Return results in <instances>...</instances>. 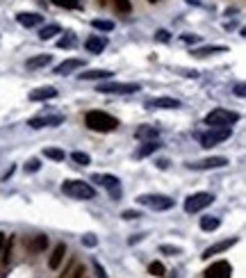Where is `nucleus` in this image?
Listing matches in <instances>:
<instances>
[{
  "label": "nucleus",
  "instance_id": "b1692460",
  "mask_svg": "<svg viewBox=\"0 0 246 278\" xmlns=\"http://www.w3.org/2000/svg\"><path fill=\"white\" fill-rule=\"evenodd\" d=\"M157 148H160V144H157V141H146L141 148L134 150V157H137V160H139V157H148V155H153Z\"/></svg>",
  "mask_w": 246,
  "mask_h": 278
},
{
  "label": "nucleus",
  "instance_id": "20e7f679",
  "mask_svg": "<svg viewBox=\"0 0 246 278\" xmlns=\"http://www.w3.org/2000/svg\"><path fill=\"white\" fill-rule=\"evenodd\" d=\"M137 203L155 210V212H164V210H171L176 201L171 196H164V194H141V196H137Z\"/></svg>",
  "mask_w": 246,
  "mask_h": 278
},
{
  "label": "nucleus",
  "instance_id": "ddd939ff",
  "mask_svg": "<svg viewBox=\"0 0 246 278\" xmlns=\"http://www.w3.org/2000/svg\"><path fill=\"white\" fill-rule=\"evenodd\" d=\"M237 244V237H228V240H224V242H217V244H212L210 249H205L203 251V260H208V258H212V256H219V253H224V251H228L230 246H235Z\"/></svg>",
  "mask_w": 246,
  "mask_h": 278
},
{
  "label": "nucleus",
  "instance_id": "473e14b6",
  "mask_svg": "<svg viewBox=\"0 0 246 278\" xmlns=\"http://www.w3.org/2000/svg\"><path fill=\"white\" fill-rule=\"evenodd\" d=\"M114 5H117L119 11H130L132 5H130V0H114Z\"/></svg>",
  "mask_w": 246,
  "mask_h": 278
},
{
  "label": "nucleus",
  "instance_id": "9d476101",
  "mask_svg": "<svg viewBox=\"0 0 246 278\" xmlns=\"http://www.w3.org/2000/svg\"><path fill=\"white\" fill-rule=\"evenodd\" d=\"M228 164V157H221V155H214V157H205V160H198V162H189V169H196V171H208V169H221V166Z\"/></svg>",
  "mask_w": 246,
  "mask_h": 278
},
{
  "label": "nucleus",
  "instance_id": "72a5a7b5",
  "mask_svg": "<svg viewBox=\"0 0 246 278\" xmlns=\"http://www.w3.org/2000/svg\"><path fill=\"white\" fill-rule=\"evenodd\" d=\"M39 166H41V162H39L37 157H32V160H30V162H27V164H25V171H27V173L39 171Z\"/></svg>",
  "mask_w": 246,
  "mask_h": 278
},
{
  "label": "nucleus",
  "instance_id": "a18cd8bd",
  "mask_svg": "<svg viewBox=\"0 0 246 278\" xmlns=\"http://www.w3.org/2000/svg\"><path fill=\"white\" fill-rule=\"evenodd\" d=\"M242 37H246V27H242Z\"/></svg>",
  "mask_w": 246,
  "mask_h": 278
},
{
  "label": "nucleus",
  "instance_id": "58836bf2",
  "mask_svg": "<svg viewBox=\"0 0 246 278\" xmlns=\"http://www.w3.org/2000/svg\"><path fill=\"white\" fill-rule=\"evenodd\" d=\"M82 244H85V246H96L98 240L94 235H85V237H82Z\"/></svg>",
  "mask_w": 246,
  "mask_h": 278
},
{
  "label": "nucleus",
  "instance_id": "49530a36",
  "mask_svg": "<svg viewBox=\"0 0 246 278\" xmlns=\"http://www.w3.org/2000/svg\"><path fill=\"white\" fill-rule=\"evenodd\" d=\"M148 2H160V0H148Z\"/></svg>",
  "mask_w": 246,
  "mask_h": 278
},
{
  "label": "nucleus",
  "instance_id": "6e6552de",
  "mask_svg": "<svg viewBox=\"0 0 246 278\" xmlns=\"http://www.w3.org/2000/svg\"><path fill=\"white\" fill-rule=\"evenodd\" d=\"M64 123V117L62 114H41V117H34L27 121V126L34 130H41V128H55V126H62Z\"/></svg>",
  "mask_w": 246,
  "mask_h": 278
},
{
  "label": "nucleus",
  "instance_id": "4be33fe9",
  "mask_svg": "<svg viewBox=\"0 0 246 278\" xmlns=\"http://www.w3.org/2000/svg\"><path fill=\"white\" fill-rule=\"evenodd\" d=\"M160 137V130L157 128H150V126H141L137 130V139H144V141H155Z\"/></svg>",
  "mask_w": 246,
  "mask_h": 278
},
{
  "label": "nucleus",
  "instance_id": "c85d7f7f",
  "mask_svg": "<svg viewBox=\"0 0 246 278\" xmlns=\"http://www.w3.org/2000/svg\"><path fill=\"white\" fill-rule=\"evenodd\" d=\"M91 25L96 27V30H105V32L114 30V23L112 21H103V18H94V21H91Z\"/></svg>",
  "mask_w": 246,
  "mask_h": 278
},
{
  "label": "nucleus",
  "instance_id": "39448f33",
  "mask_svg": "<svg viewBox=\"0 0 246 278\" xmlns=\"http://www.w3.org/2000/svg\"><path fill=\"white\" fill-rule=\"evenodd\" d=\"M230 135H233V130H230V128H210V130H205V133L198 137V141H201V146H203V148H212V146L226 141Z\"/></svg>",
  "mask_w": 246,
  "mask_h": 278
},
{
  "label": "nucleus",
  "instance_id": "ea45409f",
  "mask_svg": "<svg viewBox=\"0 0 246 278\" xmlns=\"http://www.w3.org/2000/svg\"><path fill=\"white\" fill-rule=\"evenodd\" d=\"M155 39H157V41H169V39H171V34L166 32V30H157Z\"/></svg>",
  "mask_w": 246,
  "mask_h": 278
},
{
  "label": "nucleus",
  "instance_id": "e433bc0d",
  "mask_svg": "<svg viewBox=\"0 0 246 278\" xmlns=\"http://www.w3.org/2000/svg\"><path fill=\"white\" fill-rule=\"evenodd\" d=\"M121 217H123V219H139L141 212H137V210H125Z\"/></svg>",
  "mask_w": 246,
  "mask_h": 278
},
{
  "label": "nucleus",
  "instance_id": "5701e85b",
  "mask_svg": "<svg viewBox=\"0 0 246 278\" xmlns=\"http://www.w3.org/2000/svg\"><path fill=\"white\" fill-rule=\"evenodd\" d=\"M59 32H62V27H59L57 23H50V25H46V27L39 30V39H41V41H48V39L57 37Z\"/></svg>",
  "mask_w": 246,
  "mask_h": 278
},
{
  "label": "nucleus",
  "instance_id": "a19ab883",
  "mask_svg": "<svg viewBox=\"0 0 246 278\" xmlns=\"http://www.w3.org/2000/svg\"><path fill=\"white\" fill-rule=\"evenodd\" d=\"M182 41L185 43H198L201 37H196V34H182Z\"/></svg>",
  "mask_w": 246,
  "mask_h": 278
},
{
  "label": "nucleus",
  "instance_id": "f8f14e48",
  "mask_svg": "<svg viewBox=\"0 0 246 278\" xmlns=\"http://www.w3.org/2000/svg\"><path fill=\"white\" fill-rule=\"evenodd\" d=\"M146 107H148V110H178V107H180V101L169 98V96H160V98L146 101Z\"/></svg>",
  "mask_w": 246,
  "mask_h": 278
},
{
  "label": "nucleus",
  "instance_id": "c756f323",
  "mask_svg": "<svg viewBox=\"0 0 246 278\" xmlns=\"http://www.w3.org/2000/svg\"><path fill=\"white\" fill-rule=\"evenodd\" d=\"M57 7H64V9H78L80 7V0H53Z\"/></svg>",
  "mask_w": 246,
  "mask_h": 278
},
{
  "label": "nucleus",
  "instance_id": "393cba45",
  "mask_svg": "<svg viewBox=\"0 0 246 278\" xmlns=\"http://www.w3.org/2000/svg\"><path fill=\"white\" fill-rule=\"evenodd\" d=\"M221 226V221L217 219V217H203L201 219V230H205V233H212V230H217Z\"/></svg>",
  "mask_w": 246,
  "mask_h": 278
},
{
  "label": "nucleus",
  "instance_id": "412c9836",
  "mask_svg": "<svg viewBox=\"0 0 246 278\" xmlns=\"http://www.w3.org/2000/svg\"><path fill=\"white\" fill-rule=\"evenodd\" d=\"M50 59H53V55H37V57L27 59L25 66H27L30 71H34V69H43V66H48V64H50Z\"/></svg>",
  "mask_w": 246,
  "mask_h": 278
},
{
  "label": "nucleus",
  "instance_id": "9b49d317",
  "mask_svg": "<svg viewBox=\"0 0 246 278\" xmlns=\"http://www.w3.org/2000/svg\"><path fill=\"white\" fill-rule=\"evenodd\" d=\"M230 265L226 260H219V262H214V265H210L208 269H205L203 278H230Z\"/></svg>",
  "mask_w": 246,
  "mask_h": 278
},
{
  "label": "nucleus",
  "instance_id": "0eeeda50",
  "mask_svg": "<svg viewBox=\"0 0 246 278\" xmlns=\"http://www.w3.org/2000/svg\"><path fill=\"white\" fill-rule=\"evenodd\" d=\"M214 196L210 192H198V194H192V196H187V201H185V212L189 214H196L201 212L203 208H208V205H212Z\"/></svg>",
  "mask_w": 246,
  "mask_h": 278
},
{
  "label": "nucleus",
  "instance_id": "4468645a",
  "mask_svg": "<svg viewBox=\"0 0 246 278\" xmlns=\"http://www.w3.org/2000/svg\"><path fill=\"white\" fill-rule=\"evenodd\" d=\"M16 21L21 23L23 27H37L43 23V16L37 14V11H21V14H16Z\"/></svg>",
  "mask_w": 246,
  "mask_h": 278
},
{
  "label": "nucleus",
  "instance_id": "dca6fc26",
  "mask_svg": "<svg viewBox=\"0 0 246 278\" xmlns=\"http://www.w3.org/2000/svg\"><path fill=\"white\" fill-rule=\"evenodd\" d=\"M57 96V89L55 87H39V89H34V91H30V101L32 103H41V101H50V98H55Z\"/></svg>",
  "mask_w": 246,
  "mask_h": 278
},
{
  "label": "nucleus",
  "instance_id": "f3484780",
  "mask_svg": "<svg viewBox=\"0 0 246 278\" xmlns=\"http://www.w3.org/2000/svg\"><path fill=\"white\" fill-rule=\"evenodd\" d=\"M112 71H105V69H94V71H87V73H80L78 80H110L112 78Z\"/></svg>",
  "mask_w": 246,
  "mask_h": 278
},
{
  "label": "nucleus",
  "instance_id": "cd10ccee",
  "mask_svg": "<svg viewBox=\"0 0 246 278\" xmlns=\"http://www.w3.org/2000/svg\"><path fill=\"white\" fill-rule=\"evenodd\" d=\"M71 160L75 162V164H82V166H87L91 162V157L87 155V153H80V150H75V153H71Z\"/></svg>",
  "mask_w": 246,
  "mask_h": 278
},
{
  "label": "nucleus",
  "instance_id": "7c9ffc66",
  "mask_svg": "<svg viewBox=\"0 0 246 278\" xmlns=\"http://www.w3.org/2000/svg\"><path fill=\"white\" fill-rule=\"evenodd\" d=\"M148 274H153V276H164V265L162 262H150Z\"/></svg>",
  "mask_w": 246,
  "mask_h": 278
},
{
  "label": "nucleus",
  "instance_id": "f03ea898",
  "mask_svg": "<svg viewBox=\"0 0 246 278\" xmlns=\"http://www.w3.org/2000/svg\"><path fill=\"white\" fill-rule=\"evenodd\" d=\"M237 121H240V114L233 110H224V107H217V110L205 114V123L210 128H230Z\"/></svg>",
  "mask_w": 246,
  "mask_h": 278
},
{
  "label": "nucleus",
  "instance_id": "423d86ee",
  "mask_svg": "<svg viewBox=\"0 0 246 278\" xmlns=\"http://www.w3.org/2000/svg\"><path fill=\"white\" fill-rule=\"evenodd\" d=\"M96 91L101 94H134V91H141V85L137 82H105L96 87Z\"/></svg>",
  "mask_w": 246,
  "mask_h": 278
},
{
  "label": "nucleus",
  "instance_id": "c03bdc74",
  "mask_svg": "<svg viewBox=\"0 0 246 278\" xmlns=\"http://www.w3.org/2000/svg\"><path fill=\"white\" fill-rule=\"evenodd\" d=\"M189 5H198V2H201V0H187Z\"/></svg>",
  "mask_w": 246,
  "mask_h": 278
},
{
  "label": "nucleus",
  "instance_id": "2f4dec72",
  "mask_svg": "<svg viewBox=\"0 0 246 278\" xmlns=\"http://www.w3.org/2000/svg\"><path fill=\"white\" fill-rule=\"evenodd\" d=\"M57 46H59V48H73V46H75V37H73V34H66V39H59Z\"/></svg>",
  "mask_w": 246,
  "mask_h": 278
},
{
  "label": "nucleus",
  "instance_id": "6ab92c4d",
  "mask_svg": "<svg viewBox=\"0 0 246 278\" xmlns=\"http://www.w3.org/2000/svg\"><path fill=\"white\" fill-rule=\"evenodd\" d=\"M85 46H87V50H89V53L98 55V53H103V50H105L107 39H105V37H89Z\"/></svg>",
  "mask_w": 246,
  "mask_h": 278
},
{
  "label": "nucleus",
  "instance_id": "79ce46f5",
  "mask_svg": "<svg viewBox=\"0 0 246 278\" xmlns=\"http://www.w3.org/2000/svg\"><path fill=\"white\" fill-rule=\"evenodd\" d=\"M94 269H96V276L98 278H107V274H105V269L101 267V265H98V262H94Z\"/></svg>",
  "mask_w": 246,
  "mask_h": 278
},
{
  "label": "nucleus",
  "instance_id": "2eb2a0df",
  "mask_svg": "<svg viewBox=\"0 0 246 278\" xmlns=\"http://www.w3.org/2000/svg\"><path fill=\"white\" fill-rule=\"evenodd\" d=\"M82 66H85V59H64L62 64L55 66V73L57 75H69V73H73V71L82 69Z\"/></svg>",
  "mask_w": 246,
  "mask_h": 278
},
{
  "label": "nucleus",
  "instance_id": "4c0bfd02",
  "mask_svg": "<svg viewBox=\"0 0 246 278\" xmlns=\"http://www.w3.org/2000/svg\"><path fill=\"white\" fill-rule=\"evenodd\" d=\"M11 244H14V240H9L7 242V246H5V256H2V262H9V258H11Z\"/></svg>",
  "mask_w": 246,
  "mask_h": 278
},
{
  "label": "nucleus",
  "instance_id": "bb28decb",
  "mask_svg": "<svg viewBox=\"0 0 246 278\" xmlns=\"http://www.w3.org/2000/svg\"><path fill=\"white\" fill-rule=\"evenodd\" d=\"M46 246H48V237L46 235H37L34 242H30V249H32V251H43Z\"/></svg>",
  "mask_w": 246,
  "mask_h": 278
},
{
  "label": "nucleus",
  "instance_id": "37998d69",
  "mask_svg": "<svg viewBox=\"0 0 246 278\" xmlns=\"http://www.w3.org/2000/svg\"><path fill=\"white\" fill-rule=\"evenodd\" d=\"M2 244H5V235L0 233V249H2Z\"/></svg>",
  "mask_w": 246,
  "mask_h": 278
},
{
  "label": "nucleus",
  "instance_id": "f257e3e1",
  "mask_svg": "<svg viewBox=\"0 0 246 278\" xmlns=\"http://www.w3.org/2000/svg\"><path fill=\"white\" fill-rule=\"evenodd\" d=\"M85 126L94 133H112V130L119 128V121L107 112H101V110H91L85 117Z\"/></svg>",
  "mask_w": 246,
  "mask_h": 278
},
{
  "label": "nucleus",
  "instance_id": "f704fd0d",
  "mask_svg": "<svg viewBox=\"0 0 246 278\" xmlns=\"http://www.w3.org/2000/svg\"><path fill=\"white\" fill-rule=\"evenodd\" d=\"M160 251L162 253H171V256H180V249H178V246H169V244H162Z\"/></svg>",
  "mask_w": 246,
  "mask_h": 278
},
{
  "label": "nucleus",
  "instance_id": "1a4fd4ad",
  "mask_svg": "<svg viewBox=\"0 0 246 278\" xmlns=\"http://www.w3.org/2000/svg\"><path fill=\"white\" fill-rule=\"evenodd\" d=\"M91 180L98 182V185H103V187L112 194L114 198L121 196V182H119V178L112 176V173H96V176L91 178Z\"/></svg>",
  "mask_w": 246,
  "mask_h": 278
},
{
  "label": "nucleus",
  "instance_id": "c9c22d12",
  "mask_svg": "<svg viewBox=\"0 0 246 278\" xmlns=\"http://www.w3.org/2000/svg\"><path fill=\"white\" fill-rule=\"evenodd\" d=\"M233 94H235V96H240V98H244L246 96V82H240V85H235Z\"/></svg>",
  "mask_w": 246,
  "mask_h": 278
},
{
  "label": "nucleus",
  "instance_id": "a878e982",
  "mask_svg": "<svg viewBox=\"0 0 246 278\" xmlns=\"http://www.w3.org/2000/svg\"><path fill=\"white\" fill-rule=\"evenodd\" d=\"M43 155L50 157V160H55V162H62L66 157V153L62 148H53V146H48V148H43Z\"/></svg>",
  "mask_w": 246,
  "mask_h": 278
},
{
  "label": "nucleus",
  "instance_id": "7ed1b4c3",
  "mask_svg": "<svg viewBox=\"0 0 246 278\" xmlns=\"http://www.w3.org/2000/svg\"><path fill=\"white\" fill-rule=\"evenodd\" d=\"M62 192L71 198H78V201H87V198L96 196V189L91 187L87 180H64L62 182Z\"/></svg>",
  "mask_w": 246,
  "mask_h": 278
},
{
  "label": "nucleus",
  "instance_id": "a211bd4d",
  "mask_svg": "<svg viewBox=\"0 0 246 278\" xmlns=\"http://www.w3.org/2000/svg\"><path fill=\"white\" fill-rule=\"evenodd\" d=\"M64 256H66V246L64 244H57L53 249V253H50V258H48V267L50 269H57L59 265H62V260H64Z\"/></svg>",
  "mask_w": 246,
  "mask_h": 278
},
{
  "label": "nucleus",
  "instance_id": "aec40b11",
  "mask_svg": "<svg viewBox=\"0 0 246 278\" xmlns=\"http://www.w3.org/2000/svg\"><path fill=\"white\" fill-rule=\"evenodd\" d=\"M226 46H201V48H194L192 55L194 57H210V55H217V53H226Z\"/></svg>",
  "mask_w": 246,
  "mask_h": 278
}]
</instances>
